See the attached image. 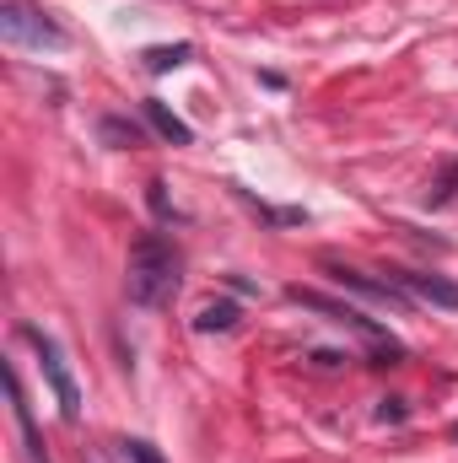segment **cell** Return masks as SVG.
Instances as JSON below:
<instances>
[{
  "instance_id": "obj_1",
  "label": "cell",
  "mask_w": 458,
  "mask_h": 463,
  "mask_svg": "<svg viewBox=\"0 0 458 463\" xmlns=\"http://www.w3.org/2000/svg\"><path fill=\"white\" fill-rule=\"evenodd\" d=\"M184 286V259L173 248V237L162 232H140L129 242V264H124V297L146 313H162Z\"/></svg>"
},
{
  "instance_id": "obj_2",
  "label": "cell",
  "mask_w": 458,
  "mask_h": 463,
  "mask_svg": "<svg viewBox=\"0 0 458 463\" xmlns=\"http://www.w3.org/2000/svg\"><path fill=\"white\" fill-rule=\"evenodd\" d=\"M0 33L11 43H22V49H65L71 43L65 27L43 5H33V0H0Z\"/></svg>"
},
{
  "instance_id": "obj_3",
  "label": "cell",
  "mask_w": 458,
  "mask_h": 463,
  "mask_svg": "<svg viewBox=\"0 0 458 463\" xmlns=\"http://www.w3.org/2000/svg\"><path fill=\"white\" fill-rule=\"evenodd\" d=\"M22 340L38 350V366H43V377H49V388H54V404H60L65 426H81V388H76V377H71V366H65L60 345H54L38 324H22Z\"/></svg>"
},
{
  "instance_id": "obj_4",
  "label": "cell",
  "mask_w": 458,
  "mask_h": 463,
  "mask_svg": "<svg viewBox=\"0 0 458 463\" xmlns=\"http://www.w3.org/2000/svg\"><path fill=\"white\" fill-rule=\"evenodd\" d=\"M286 297H291L297 307H313V313H324L329 324H345L350 335H361V340H372V345H399V340H388V329H383V324L361 318L356 307H345V302H335V297H324V291H308V286H286Z\"/></svg>"
},
{
  "instance_id": "obj_5",
  "label": "cell",
  "mask_w": 458,
  "mask_h": 463,
  "mask_svg": "<svg viewBox=\"0 0 458 463\" xmlns=\"http://www.w3.org/2000/svg\"><path fill=\"white\" fill-rule=\"evenodd\" d=\"M319 269H324L335 286L356 291V297H367V302H377V307H394V313H405V307H410V297H405L394 280H372V275L350 269V264H340V259H319Z\"/></svg>"
},
{
  "instance_id": "obj_6",
  "label": "cell",
  "mask_w": 458,
  "mask_h": 463,
  "mask_svg": "<svg viewBox=\"0 0 458 463\" xmlns=\"http://www.w3.org/2000/svg\"><path fill=\"white\" fill-rule=\"evenodd\" d=\"M388 280H394L405 297H421V302H432V307H448V313H458V286H453V280H443V275H421V269H388Z\"/></svg>"
},
{
  "instance_id": "obj_7",
  "label": "cell",
  "mask_w": 458,
  "mask_h": 463,
  "mask_svg": "<svg viewBox=\"0 0 458 463\" xmlns=\"http://www.w3.org/2000/svg\"><path fill=\"white\" fill-rule=\"evenodd\" d=\"M11 415H16V431H22V453H27V463H49L43 437H38V426H33V410H27V393H22L16 366H11Z\"/></svg>"
},
{
  "instance_id": "obj_8",
  "label": "cell",
  "mask_w": 458,
  "mask_h": 463,
  "mask_svg": "<svg viewBox=\"0 0 458 463\" xmlns=\"http://www.w3.org/2000/svg\"><path fill=\"white\" fill-rule=\"evenodd\" d=\"M146 118H151V129L167 140V146H195V129L184 124V118L173 114L167 103H157V98H146Z\"/></svg>"
},
{
  "instance_id": "obj_9",
  "label": "cell",
  "mask_w": 458,
  "mask_h": 463,
  "mask_svg": "<svg viewBox=\"0 0 458 463\" xmlns=\"http://www.w3.org/2000/svg\"><path fill=\"white\" fill-rule=\"evenodd\" d=\"M237 302H211V307H200V318H195V329L200 335H232L237 329Z\"/></svg>"
},
{
  "instance_id": "obj_10",
  "label": "cell",
  "mask_w": 458,
  "mask_h": 463,
  "mask_svg": "<svg viewBox=\"0 0 458 463\" xmlns=\"http://www.w3.org/2000/svg\"><path fill=\"white\" fill-rule=\"evenodd\" d=\"M195 60V43H157V49H146V71H178V65H189Z\"/></svg>"
},
{
  "instance_id": "obj_11",
  "label": "cell",
  "mask_w": 458,
  "mask_h": 463,
  "mask_svg": "<svg viewBox=\"0 0 458 463\" xmlns=\"http://www.w3.org/2000/svg\"><path fill=\"white\" fill-rule=\"evenodd\" d=\"M237 200L259 216V222H270V227H302V211H275V205H264V200H253L248 189H237Z\"/></svg>"
},
{
  "instance_id": "obj_12",
  "label": "cell",
  "mask_w": 458,
  "mask_h": 463,
  "mask_svg": "<svg viewBox=\"0 0 458 463\" xmlns=\"http://www.w3.org/2000/svg\"><path fill=\"white\" fill-rule=\"evenodd\" d=\"M103 140H114V146H124V151H135L146 135H140V124H129V118H103Z\"/></svg>"
},
{
  "instance_id": "obj_13",
  "label": "cell",
  "mask_w": 458,
  "mask_h": 463,
  "mask_svg": "<svg viewBox=\"0 0 458 463\" xmlns=\"http://www.w3.org/2000/svg\"><path fill=\"white\" fill-rule=\"evenodd\" d=\"M453 189H458V162H448V167H443V178H437V189L426 194V205H448V200H453Z\"/></svg>"
},
{
  "instance_id": "obj_14",
  "label": "cell",
  "mask_w": 458,
  "mask_h": 463,
  "mask_svg": "<svg viewBox=\"0 0 458 463\" xmlns=\"http://www.w3.org/2000/svg\"><path fill=\"white\" fill-rule=\"evenodd\" d=\"M119 453H124V458H129V463H162V453H157L151 442H129V437L119 442Z\"/></svg>"
},
{
  "instance_id": "obj_15",
  "label": "cell",
  "mask_w": 458,
  "mask_h": 463,
  "mask_svg": "<svg viewBox=\"0 0 458 463\" xmlns=\"http://www.w3.org/2000/svg\"><path fill=\"white\" fill-rule=\"evenodd\" d=\"M377 415H383V420H405V399H383Z\"/></svg>"
}]
</instances>
